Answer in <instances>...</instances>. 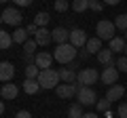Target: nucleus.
Segmentation results:
<instances>
[{
    "mask_svg": "<svg viewBox=\"0 0 127 118\" xmlns=\"http://www.w3.org/2000/svg\"><path fill=\"white\" fill-rule=\"evenodd\" d=\"M114 25H117L119 30H123V32H125V30H127V13L117 15V19H114Z\"/></svg>",
    "mask_w": 127,
    "mask_h": 118,
    "instance_id": "obj_26",
    "label": "nucleus"
},
{
    "mask_svg": "<svg viewBox=\"0 0 127 118\" xmlns=\"http://www.w3.org/2000/svg\"><path fill=\"white\" fill-rule=\"evenodd\" d=\"M0 114H4V103L0 101Z\"/></svg>",
    "mask_w": 127,
    "mask_h": 118,
    "instance_id": "obj_40",
    "label": "nucleus"
},
{
    "mask_svg": "<svg viewBox=\"0 0 127 118\" xmlns=\"http://www.w3.org/2000/svg\"><path fill=\"white\" fill-rule=\"evenodd\" d=\"M17 93H19V86H17V84H11V82L0 89V95L4 97V99H15V97H17Z\"/></svg>",
    "mask_w": 127,
    "mask_h": 118,
    "instance_id": "obj_19",
    "label": "nucleus"
},
{
    "mask_svg": "<svg viewBox=\"0 0 127 118\" xmlns=\"http://www.w3.org/2000/svg\"><path fill=\"white\" fill-rule=\"evenodd\" d=\"M123 55H127V46H125V51H123Z\"/></svg>",
    "mask_w": 127,
    "mask_h": 118,
    "instance_id": "obj_41",
    "label": "nucleus"
},
{
    "mask_svg": "<svg viewBox=\"0 0 127 118\" xmlns=\"http://www.w3.org/2000/svg\"><path fill=\"white\" fill-rule=\"evenodd\" d=\"M89 9V0H72V11L83 13V11Z\"/></svg>",
    "mask_w": 127,
    "mask_h": 118,
    "instance_id": "obj_25",
    "label": "nucleus"
},
{
    "mask_svg": "<svg viewBox=\"0 0 127 118\" xmlns=\"http://www.w3.org/2000/svg\"><path fill=\"white\" fill-rule=\"evenodd\" d=\"M123 95H125V86H123V84H112L108 91H106V99H108L110 103L123 99Z\"/></svg>",
    "mask_w": 127,
    "mask_h": 118,
    "instance_id": "obj_11",
    "label": "nucleus"
},
{
    "mask_svg": "<svg viewBox=\"0 0 127 118\" xmlns=\"http://www.w3.org/2000/svg\"><path fill=\"white\" fill-rule=\"evenodd\" d=\"M76 99H78L81 105H95L97 103V95H95V91L91 89V86H78Z\"/></svg>",
    "mask_w": 127,
    "mask_h": 118,
    "instance_id": "obj_4",
    "label": "nucleus"
},
{
    "mask_svg": "<svg viewBox=\"0 0 127 118\" xmlns=\"http://www.w3.org/2000/svg\"><path fill=\"white\" fill-rule=\"evenodd\" d=\"M2 19H4V23H9V25H15V27H19L21 25V13H19V9H4V13H2Z\"/></svg>",
    "mask_w": 127,
    "mask_h": 118,
    "instance_id": "obj_7",
    "label": "nucleus"
},
{
    "mask_svg": "<svg viewBox=\"0 0 127 118\" xmlns=\"http://www.w3.org/2000/svg\"><path fill=\"white\" fill-rule=\"evenodd\" d=\"M76 57H78V49L74 44H70V42H64V44L55 46L53 59L57 61V63H72Z\"/></svg>",
    "mask_w": 127,
    "mask_h": 118,
    "instance_id": "obj_1",
    "label": "nucleus"
},
{
    "mask_svg": "<svg viewBox=\"0 0 127 118\" xmlns=\"http://www.w3.org/2000/svg\"><path fill=\"white\" fill-rule=\"evenodd\" d=\"M117 70L127 74V55H121V57L117 59Z\"/></svg>",
    "mask_w": 127,
    "mask_h": 118,
    "instance_id": "obj_30",
    "label": "nucleus"
},
{
    "mask_svg": "<svg viewBox=\"0 0 127 118\" xmlns=\"http://www.w3.org/2000/svg\"><path fill=\"white\" fill-rule=\"evenodd\" d=\"M13 2H15L17 6H30V4H32V0H13Z\"/></svg>",
    "mask_w": 127,
    "mask_h": 118,
    "instance_id": "obj_35",
    "label": "nucleus"
},
{
    "mask_svg": "<svg viewBox=\"0 0 127 118\" xmlns=\"http://www.w3.org/2000/svg\"><path fill=\"white\" fill-rule=\"evenodd\" d=\"M125 40H127V30H125Z\"/></svg>",
    "mask_w": 127,
    "mask_h": 118,
    "instance_id": "obj_44",
    "label": "nucleus"
},
{
    "mask_svg": "<svg viewBox=\"0 0 127 118\" xmlns=\"http://www.w3.org/2000/svg\"><path fill=\"white\" fill-rule=\"evenodd\" d=\"M36 49H38L36 40H28L26 44H23V51H26V55H36Z\"/></svg>",
    "mask_w": 127,
    "mask_h": 118,
    "instance_id": "obj_28",
    "label": "nucleus"
},
{
    "mask_svg": "<svg viewBox=\"0 0 127 118\" xmlns=\"http://www.w3.org/2000/svg\"><path fill=\"white\" fill-rule=\"evenodd\" d=\"M83 118H100L97 114H93V112H87V114H83Z\"/></svg>",
    "mask_w": 127,
    "mask_h": 118,
    "instance_id": "obj_39",
    "label": "nucleus"
},
{
    "mask_svg": "<svg viewBox=\"0 0 127 118\" xmlns=\"http://www.w3.org/2000/svg\"><path fill=\"white\" fill-rule=\"evenodd\" d=\"M15 118H32V114L28 112V110H21V112H17V114H15Z\"/></svg>",
    "mask_w": 127,
    "mask_h": 118,
    "instance_id": "obj_34",
    "label": "nucleus"
},
{
    "mask_svg": "<svg viewBox=\"0 0 127 118\" xmlns=\"http://www.w3.org/2000/svg\"><path fill=\"white\" fill-rule=\"evenodd\" d=\"M59 82H62L59 72L53 70V68L40 70V74H38V84H40V89H55V86H59Z\"/></svg>",
    "mask_w": 127,
    "mask_h": 118,
    "instance_id": "obj_2",
    "label": "nucleus"
},
{
    "mask_svg": "<svg viewBox=\"0 0 127 118\" xmlns=\"http://www.w3.org/2000/svg\"><path fill=\"white\" fill-rule=\"evenodd\" d=\"M11 44H13V34L0 30V51H6Z\"/></svg>",
    "mask_w": 127,
    "mask_h": 118,
    "instance_id": "obj_22",
    "label": "nucleus"
},
{
    "mask_svg": "<svg viewBox=\"0 0 127 118\" xmlns=\"http://www.w3.org/2000/svg\"><path fill=\"white\" fill-rule=\"evenodd\" d=\"M70 44H74L76 49H83V46L87 44V34L85 30H81V27H74L72 32H70Z\"/></svg>",
    "mask_w": 127,
    "mask_h": 118,
    "instance_id": "obj_9",
    "label": "nucleus"
},
{
    "mask_svg": "<svg viewBox=\"0 0 127 118\" xmlns=\"http://www.w3.org/2000/svg\"><path fill=\"white\" fill-rule=\"evenodd\" d=\"M78 57H81V59H87V57H89V51H87L85 46H83V49L78 51Z\"/></svg>",
    "mask_w": 127,
    "mask_h": 118,
    "instance_id": "obj_37",
    "label": "nucleus"
},
{
    "mask_svg": "<svg viewBox=\"0 0 127 118\" xmlns=\"http://www.w3.org/2000/svg\"><path fill=\"white\" fill-rule=\"evenodd\" d=\"M112 51L110 49H102L100 53H97V61H100L102 65H117V59L112 57Z\"/></svg>",
    "mask_w": 127,
    "mask_h": 118,
    "instance_id": "obj_15",
    "label": "nucleus"
},
{
    "mask_svg": "<svg viewBox=\"0 0 127 118\" xmlns=\"http://www.w3.org/2000/svg\"><path fill=\"white\" fill-rule=\"evenodd\" d=\"M85 49L89 51V55H91V53L97 55V53L102 51V40H100L97 36H95V38H89V40H87V44H85Z\"/></svg>",
    "mask_w": 127,
    "mask_h": 118,
    "instance_id": "obj_20",
    "label": "nucleus"
},
{
    "mask_svg": "<svg viewBox=\"0 0 127 118\" xmlns=\"http://www.w3.org/2000/svg\"><path fill=\"white\" fill-rule=\"evenodd\" d=\"M102 2H104V4H110V6H114V4H119L121 0H102Z\"/></svg>",
    "mask_w": 127,
    "mask_h": 118,
    "instance_id": "obj_38",
    "label": "nucleus"
},
{
    "mask_svg": "<svg viewBox=\"0 0 127 118\" xmlns=\"http://www.w3.org/2000/svg\"><path fill=\"white\" fill-rule=\"evenodd\" d=\"M15 76V65L11 61H0V82H9Z\"/></svg>",
    "mask_w": 127,
    "mask_h": 118,
    "instance_id": "obj_10",
    "label": "nucleus"
},
{
    "mask_svg": "<svg viewBox=\"0 0 127 118\" xmlns=\"http://www.w3.org/2000/svg\"><path fill=\"white\" fill-rule=\"evenodd\" d=\"M95 32H97V38L100 40H112L114 38V32H117V25H114V21H97V25H95Z\"/></svg>",
    "mask_w": 127,
    "mask_h": 118,
    "instance_id": "obj_3",
    "label": "nucleus"
},
{
    "mask_svg": "<svg viewBox=\"0 0 127 118\" xmlns=\"http://www.w3.org/2000/svg\"><path fill=\"white\" fill-rule=\"evenodd\" d=\"M51 21L49 13H45V11H40V13L34 15V23H36V27H47V23Z\"/></svg>",
    "mask_w": 127,
    "mask_h": 118,
    "instance_id": "obj_23",
    "label": "nucleus"
},
{
    "mask_svg": "<svg viewBox=\"0 0 127 118\" xmlns=\"http://www.w3.org/2000/svg\"><path fill=\"white\" fill-rule=\"evenodd\" d=\"M68 6H70L68 0H55V11H57V13H66Z\"/></svg>",
    "mask_w": 127,
    "mask_h": 118,
    "instance_id": "obj_29",
    "label": "nucleus"
},
{
    "mask_svg": "<svg viewBox=\"0 0 127 118\" xmlns=\"http://www.w3.org/2000/svg\"><path fill=\"white\" fill-rule=\"evenodd\" d=\"M89 9L95 11V13H100L104 9V2H100V0H89Z\"/></svg>",
    "mask_w": 127,
    "mask_h": 118,
    "instance_id": "obj_32",
    "label": "nucleus"
},
{
    "mask_svg": "<svg viewBox=\"0 0 127 118\" xmlns=\"http://www.w3.org/2000/svg\"><path fill=\"white\" fill-rule=\"evenodd\" d=\"M117 114H119V118H127V103H121V105H119Z\"/></svg>",
    "mask_w": 127,
    "mask_h": 118,
    "instance_id": "obj_33",
    "label": "nucleus"
},
{
    "mask_svg": "<svg viewBox=\"0 0 127 118\" xmlns=\"http://www.w3.org/2000/svg\"><path fill=\"white\" fill-rule=\"evenodd\" d=\"M0 2H2V4H4V2H9V0H0Z\"/></svg>",
    "mask_w": 127,
    "mask_h": 118,
    "instance_id": "obj_42",
    "label": "nucleus"
},
{
    "mask_svg": "<svg viewBox=\"0 0 127 118\" xmlns=\"http://www.w3.org/2000/svg\"><path fill=\"white\" fill-rule=\"evenodd\" d=\"M51 36H53L55 44H64V42H68L70 40V30H66V27H55L53 32H51Z\"/></svg>",
    "mask_w": 127,
    "mask_h": 118,
    "instance_id": "obj_14",
    "label": "nucleus"
},
{
    "mask_svg": "<svg viewBox=\"0 0 127 118\" xmlns=\"http://www.w3.org/2000/svg\"><path fill=\"white\" fill-rule=\"evenodd\" d=\"M95 108L100 110V112H108V110H110V101L108 99H100L97 103H95Z\"/></svg>",
    "mask_w": 127,
    "mask_h": 118,
    "instance_id": "obj_31",
    "label": "nucleus"
},
{
    "mask_svg": "<svg viewBox=\"0 0 127 118\" xmlns=\"http://www.w3.org/2000/svg\"><path fill=\"white\" fill-rule=\"evenodd\" d=\"M34 40H36L38 46H47L49 42H53V36H51V32L47 27H38V32L34 34Z\"/></svg>",
    "mask_w": 127,
    "mask_h": 118,
    "instance_id": "obj_12",
    "label": "nucleus"
},
{
    "mask_svg": "<svg viewBox=\"0 0 127 118\" xmlns=\"http://www.w3.org/2000/svg\"><path fill=\"white\" fill-rule=\"evenodd\" d=\"M34 63H36L40 70L51 68V63H53V53H47V51H42V53H36V61H34Z\"/></svg>",
    "mask_w": 127,
    "mask_h": 118,
    "instance_id": "obj_13",
    "label": "nucleus"
},
{
    "mask_svg": "<svg viewBox=\"0 0 127 118\" xmlns=\"http://www.w3.org/2000/svg\"><path fill=\"white\" fill-rule=\"evenodd\" d=\"M26 30H28V34H36V32H38V27H36V23H30V25H28Z\"/></svg>",
    "mask_w": 127,
    "mask_h": 118,
    "instance_id": "obj_36",
    "label": "nucleus"
},
{
    "mask_svg": "<svg viewBox=\"0 0 127 118\" xmlns=\"http://www.w3.org/2000/svg\"><path fill=\"white\" fill-rule=\"evenodd\" d=\"M83 105L81 103H72L70 105V110H68V118H83Z\"/></svg>",
    "mask_w": 127,
    "mask_h": 118,
    "instance_id": "obj_24",
    "label": "nucleus"
},
{
    "mask_svg": "<svg viewBox=\"0 0 127 118\" xmlns=\"http://www.w3.org/2000/svg\"><path fill=\"white\" fill-rule=\"evenodd\" d=\"M95 80H100V74H97V70H93V68H83L81 72H78V76H76V82L81 86L95 84Z\"/></svg>",
    "mask_w": 127,
    "mask_h": 118,
    "instance_id": "obj_5",
    "label": "nucleus"
},
{
    "mask_svg": "<svg viewBox=\"0 0 127 118\" xmlns=\"http://www.w3.org/2000/svg\"><path fill=\"white\" fill-rule=\"evenodd\" d=\"M78 82L76 84H59V86H55V93H57V97H62V99H72V95H76V91H78Z\"/></svg>",
    "mask_w": 127,
    "mask_h": 118,
    "instance_id": "obj_8",
    "label": "nucleus"
},
{
    "mask_svg": "<svg viewBox=\"0 0 127 118\" xmlns=\"http://www.w3.org/2000/svg\"><path fill=\"white\" fill-rule=\"evenodd\" d=\"M57 72H59V78H62L64 82H68V84H74V82H76L78 74L74 72L72 68H62V70H57Z\"/></svg>",
    "mask_w": 127,
    "mask_h": 118,
    "instance_id": "obj_18",
    "label": "nucleus"
},
{
    "mask_svg": "<svg viewBox=\"0 0 127 118\" xmlns=\"http://www.w3.org/2000/svg\"><path fill=\"white\" fill-rule=\"evenodd\" d=\"M38 74H40V68L36 63H30L26 68V78H38Z\"/></svg>",
    "mask_w": 127,
    "mask_h": 118,
    "instance_id": "obj_27",
    "label": "nucleus"
},
{
    "mask_svg": "<svg viewBox=\"0 0 127 118\" xmlns=\"http://www.w3.org/2000/svg\"><path fill=\"white\" fill-rule=\"evenodd\" d=\"M117 78H119V70H117V65H106L104 70H102V74H100V80L104 82V84H117Z\"/></svg>",
    "mask_w": 127,
    "mask_h": 118,
    "instance_id": "obj_6",
    "label": "nucleus"
},
{
    "mask_svg": "<svg viewBox=\"0 0 127 118\" xmlns=\"http://www.w3.org/2000/svg\"><path fill=\"white\" fill-rule=\"evenodd\" d=\"M21 89L28 93V95H34V93H38V89H40V84H38V78H26L21 84Z\"/></svg>",
    "mask_w": 127,
    "mask_h": 118,
    "instance_id": "obj_17",
    "label": "nucleus"
},
{
    "mask_svg": "<svg viewBox=\"0 0 127 118\" xmlns=\"http://www.w3.org/2000/svg\"><path fill=\"white\" fill-rule=\"evenodd\" d=\"M2 21H4V19H2V15H0V23H2Z\"/></svg>",
    "mask_w": 127,
    "mask_h": 118,
    "instance_id": "obj_43",
    "label": "nucleus"
},
{
    "mask_svg": "<svg viewBox=\"0 0 127 118\" xmlns=\"http://www.w3.org/2000/svg\"><path fill=\"white\" fill-rule=\"evenodd\" d=\"M13 42H17V44H26L28 42V30L26 27H17L13 32Z\"/></svg>",
    "mask_w": 127,
    "mask_h": 118,
    "instance_id": "obj_21",
    "label": "nucleus"
},
{
    "mask_svg": "<svg viewBox=\"0 0 127 118\" xmlns=\"http://www.w3.org/2000/svg\"><path fill=\"white\" fill-rule=\"evenodd\" d=\"M125 46H127L125 36H114L112 40L108 42V49L112 51V53H123V51H125Z\"/></svg>",
    "mask_w": 127,
    "mask_h": 118,
    "instance_id": "obj_16",
    "label": "nucleus"
}]
</instances>
